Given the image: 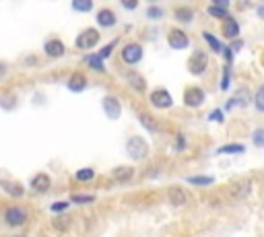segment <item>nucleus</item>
<instances>
[{
  "label": "nucleus",
  "mask_w": 264,
  "mask_h": 237,
  "mask_svg": "<svg viewBox=\"0 0 264 237\" xmlns=\"http://www.w3.org/2000/svg\"><path fill=\"white\" fill-rule=\"evenodd\" d=\"M203 37L207 39V44H209V46H211V48H213L215 52H223V46H221V41H219V39H217V37H215L213 33L205 31V33H203Z\"/></svg>",
  "instance_id": "27"
},
{
  "label": "nucleus",
  "mask_w": 264,
  "mask_h": 237,
  "mask_svg": "<svg viewBox=\"0 0 264 237\" xmlns=\"http://www.w3.org/2000/svg\"><path fill=\"white\" fill-rule=\"evenodd\" d=\"M95 19H97V25L103 27V29H109V27H114L118 23V17H116V13L112 9H99Z\"/></svg>",
  "instance_id": "12"
},
{
  "label": "nucleus",
  "mask_w": 264,
  "mask_h": 237,
  "mask_svg": "<svg viewBox=\"0 0 264 237\" xmlns=\"http://www.w3.org/2000/svg\"><path fill=\"white\" fill-rule=\"evenodd\" d=\"M75 176H77V180H79V182H91V180L95 178V171L87 167V169H79Z\"/></svg>",
  "instance_id": "29"
},
{
  "label": "nucleus",
  "mask_w": 264,
  "mask_h": 237,
  "mask_svg": "<svg viewBox=\"0 0 264 237\" xmlns=\"http://www.w3.org/2000/svg\"><path fill=\"white\" fill-rule=\"evenodd\" d=\"M50 186H52V180H50L48 174H37V176H33V180H31V190H33L35 194H46V192L50 190Z\"/></svg>",
  "instance_id": "13"
},
{
  "label": "nucleus",
  "mask_w": 264,
  "mask_h": 237,
  "mask_svg": "<svg viewBox=\"0 0 264 237\" xmlns=\"http://www.w3.org/2000/svg\"><path fill=\"white\" fill-rule=\"evenodd\" d=\"M43 52H46L50 58H60V56H64L66 46L60 39H50V41H46V46H43Z\"/></svg>",
  "instance_id": "16"
},
{
  "label": "nucleus",
  "mask_w": 264,
  "mask_h": 237,
  "mask_svg": "<svg viewBox=\"0 0 264 237\" xmlns=\"http://www.w3.org/2000/svg\"><path fill=\"white\" fill-rule=\"evenodd\" d=\"M209 120H213V122H215V120H217V122H223L225 118H223V112H221V110H215V112L209 114Z\"/></svg>",
  "instance_id": "38"
},
{
  "label": "nucleus",
  "mask_w": 264,
  "mask_h": 237,
  "mask_svg": "<svg viewBox=\"0 0 264 237\" xmlns=\"http://www.w3.org/2000/svg\"><path fill=\"white\" fill-rule=\"evenodd\" d=\"M225 153H244V144H239V142H233V144H223L221 148H217V155H225Z\"/></svg>",
  "instance_id": "21"
},
{
  "label": "nucleus",
  "mask_w": 264,
  "mask_h": 237,
  "mask_svg": "<svg viewBox=\"0 0 264 237\" xmlns=\"http://www.w3.org/2000/svg\"><path fill=\"white\" fill-rule=\"evenodd\" d=\"M167 44L171 50H186L190 46V37L182 29H169L167 33Z\"/></svg>",
  "instance_id": "7"
},
{
  "label": "nucleus",
  "mask_w": 264,
  "mask_h": 237,
  "mask_svg": "<svg viewBox=\"0 0 264 237\" xmlns=\"http://www.w3.org/2000/svg\"><path fill=\"white\" fill-rule=\"evenodd\" d=\"M73 202L75 204H91V202H95V196H91V194H87V196H83V194H75Z\"/></svg>",
  "instance_id": "33"
},
{
  "label": "nucleus",
  "mask_w": 264,
  "mask_h": 237,
  "mask_svg": "<svg viewBox=\"0 0 264 237\" xmlns=\"http://www.w3.org/2000/svg\"><path fill=\"white\" fill-rule=\"evenodd\" d=\"M175 150H186V136L184 134L175 136Z\"/></svg>",
  "instance_id": "35"
},
{
  "label": "nucleus",
  "mask_w": 264,
  "mask_h": 237,
  "mask_svg": "<svg viewBox=\"0 0 264 237\" xmlns=\"http://www.w3.org/2000/svg\"><path fill=\"white\" fill-rule=\"evenodd\" d=\"M52 225H54L56 231H66V229H69V225H71V219L66 217V214H60V217H56L52 221Z\"/></svg>",
  "instance_id": "26"
},
{
  "label": "nucleus",
  "mask_w": 264,
  "mask_h": 237,
  "mask_svg": "<svg viewBox=\"0 0 264 237\" xmlns=\"http://www.w3.org/2000/svg\"><path fill=\"white\" fill-rule=\"evenodd\" d=\"M112 176H114L116 182L126 184V182H130L132 178H135V167H132V165H120V167H116L112 171Z\"/></svg>",
  "instance_id": "17"
},
{
  "label": "nucleus",
  "mask_w": 264,
  "mask_h": 237,
  "mask_svg": "<svg viewBox=\"0 0 264 237\" xmlns=\"http://www.w3.org/2000/svg\"><path fill=\"white\" fill-rule=\"evenodd\" d=\"M5 223L9 227H23L27 223V210L21 206H9L5 210Z\"/></svg>",
  "instance_id": "5"
},
{
  "label": "nucleus",
  "mask_w": 264,
  "mask_h": 237,
  "mask_svg": "<svg viewBox=\"0 0 264 237\" xmlns=\"http://www.w3.org/2000/svg\"><path fill=\"white\" fill-rule=\"evenodd\" d=\"M205 99H207V95L201 87H188L184 91V105L186 107H201L205 103Z\"/></svg>",
  "instance_id": "11"
},
{
  "label": "nucleus",
  "mask_w": 264,
  "mask_h": 237,
  "mask_svg": "<svg viewBox=\"0 0 264 237\" xmlns=\"http://www.w3.org/2000/svg\"><path fill=\"white\" fill-rule=\"evenodd\" d=\"M250 192H252V182H250V180H248V182H241V184H237V186H235V190H233L235 198H246Z\"/></svg>",
  "instance_id": "23"
},
{
  "label": "nucleus",
  "mask_w": 264,
  "mask_h": 237,
  "mask_svg": "<svg viewBox=\"0 0 264 237\" xmlns=\"http://www.w3.org/2000/svg\"><path fill=\"white\" fill-rule=\"evenodd\" d=\"M207 68H209V56H207L203 50L194 52V54L190 56V60H188V70H190V74L203 76V74L207 72Z\"/></svg>",
  "instance_id": "3"
},
{
  "label": "nucleus",
  "mask_w": 264,
  "mask_h": 237,
  "mask_svg": "<svg viewBox=\"0 0 264 237\" xmlns=\"http://www.w3.org/2000/svg\"><path fill=\"white\" fill-rule=\"evenodd\" d=\"M126 81L130 83V87L137 89L139 93H145V91H147V83H145V78H143L139 72H126Z\"/></svg>",
  "instance_id": "19"
},
{
  "label": "nucleus",
  "mask_w": 264,
  "mask_h": 237,
  "mask_svg": "<svg viewBox=\"0 0 264 237\" xmlns=\"http://www.w3.org/2000/svg\"><path fill=\"white\" fill-rule=\"evenodd\" d=\"M122 7L128 9V11H135V9L139 7V3H137V0H132V3H122Z\"/></svg>",
  "instance_id": "40"
},
{
  "label": "nucleus",
  "mask_w": 264,
  "mask_h": 237,
  "mask_svg": "<svg viewBox=\"0 0 264 237\" xmlns=\"http://www.w3.org/2000/svg\"><path fill=\"white\" fill-rule=\"evenodd\" d=\"M190 194L182 186H169L167 188V200L171 206H186L188 204Z\"/></svg>",
  "instance_id": "10"
},
{
  "label": "nucleus",
  "mask_w": 264,
  "mask_h": 237,
  "mask_svg": "<svg viewBox=\"0 0 264 237\" xmlns=\"http://www.w3.org/2000/svg\"><path fill=\"white\" fill-rule=\"evenodd\" d=\"M66 87H69L73 93H81L87 89V76L83 72H73L69 83H66Z\"/></svg>",
  "instance_id": "14"
},
{
  "label": "nucleus",
  "mask_w": 264,
  "mask_h": 237,
  "mask_svg": "<svg viewBox=\"0 0 264 237\" xmlns=\"http://www.w3.org/2000/svg\"><path fill=\"white\" fill-rule=\"evenodd\" d=\"M126 153L132 161H145L149 157V144L143 136H130L126 140Z\"/></svg>",
  "instance_id": "1"
},
{
  "label": "nucleus",
  "mask_w": 264,
  "mask_h": 237,
  "mask_svg": "<svg viewBox=\"0 0 264 237\" xmlns=\"http://www.w3.org/2000/svg\"><path fill=\"white\" fill-rule=\"evenodd\" d=\"M85 62L89 64V68H93V70H99V72H105L103 60H101L97 54H93V56H87V58H85Z\"/></svg>",
  "instance_id": "25"
},
{
  "label": "nucleus",
  "mask_w": 264,
  "mask_h": 237,
  "mask_svg": "<svg viewBox=\"0 0 264 237\" xmlns=\"http://www.w3.org/2000/svg\"><path fill=\"white\" fill-rule=\"evenodd\" d=\"M254 142H256V146H262V144H264V130H262V128L254 130Z\"/></svg>",
  "instance_id": "36"
},
{
  "label": "nucleus",
  "mask_w": 264,
  "mask_h": 237,
  "mask_svg": "<svg viewBox=\"0 0 264 237\" xmlns=\"http://www.w3.org/2000/svg\"><path fill=\"white\" fill-rule=\"evenodd\" d=\"M207 13H209L211 17H215V19H227V17H229V13H227V11L219 9V7H215V5H211V7L207 9Z\"/></svg>",
  "instance_id": "32"
},
{
  "label": "nucleus",
  "mask_w": 264,
  "mask_h": 237,
  "mask_svg": "<svg viewBox=\"0 0 264 237\" xmlns=\"http://www.w3.org/2000/svg\"><path fill=\"white\" fill-rule=\"evenodd\" d=\"M25 64H37V58H35V56H29V58L25 60Z\"/></svg>",
  "instance_id": "41"
},
{
  "label": "nucleus",
  "mask_w": 264,
  "mask_h": 237,
  "mask_svg": "<svg viewBox=\"0 0 264 237\" xmlns=\"http://www.w3.org/2000/svg\"><path fill=\"white\" fill-rule=\"evenodd\" d=\"M254 105H256V110H258V112H264V87H258V89H256Z\"/></svg>",
  "instance_id": "31"
},
{
  "label": "nucleus",
  "mask_w": 264,
  "mask_h": 237,
  "mask_svg": "<svg viewBox=\"0 0 264 237\" xmlns=\"http://www.w3.org/2000/svg\"><path fill=\"white\" fill-rule=\"evenodd\" d=\"M0 188H3L9 196L13 198H23V194H25V188L17 184V182H11V180H0Z\"/></svg>",
  "instance_id": "15"
},
{
  "label": "nucleus",
  "mask_w": 264,
  "mask_h": 237,
  "mask_svg": "<svg viewBox=\"0 0 264 237\" xmlns=\"http://www.w3.org/2000/svg\"><path fill=\"white\" fill-rule=\"evenodd\" d=\"M147 17L153 19V21H159L161 17H165V9L163 7H157V5H153L147 9Z\"/></svg>",
  "instance_id": "28"
},
{
  "label": "nucleus",
  "mask_w": 264,
  "mask_h": 237,
  "mask_svg": "<svg viewBox=\"0 0 264 237\" xmlns=\"http://www.w3.org/2000/svg\"><path fill=\"white\" fill-rule=\"evenodd\" d=\"M66 208H69V202H54V204L50 206L52 212H64Z\"/></svg>",
  "instance_id": "37"
},
{
  "label": "nucleus",
  "mask_w": 264,
  "mask_h": 237,
  "mask_svg": "<svg viewBox=\"0 0 264 237\" xmlns=\"http://www.w3.org/2000/svg\"><path fill=\"white\" fill-rule=\"evenodd\" d=\"M192 17H194V11H192V9H188V7L175 9V19L182 21V23H192Z\"/></svg>",
  "instance_id": "24"
},
{
  "label": "nucleus",
  "mask_w": 264,
  "mask_h": 237,
  "mask_svg": "<svg viewBox=\"0 0 264 237\" xmlns=\"http://www.w3.org/2000/svg\"><path fill=\"white\" fill-rule=\"evenodd\" d=\"M101 105H103V112H105V116H107L109 120H118V118L122 116V103H120L118 97L105 95L103 101H101Z\"/></svg>",
  "instance_id": "9"
},
{
  "label": "nucleus",
  "mask_w": 264,
  "mask_h": 237,
  "mask_svg": "<svg viewBox=\"0 0 264 237\" xmlns=\"http://www.w3.org/2000/svg\"><path fill=\"white\" fill-rule=\"evenodd\" d=\"M122 60L128 64V66H135L143 60V46L141 44H126L122 48Z\"/></svg>",
  "instance_id": "8"
},
{
  "label": "nucleus",
  "mask_w": 264,
  "mask_h": 237,
  "mask_svg": "<svg viewBox=\"0 0 264 237\" xmlns=\"http://www.w3.org/2000/svg\"><path fill=\"white\" fill-rule=\"evenodd\" d=\"M116 44H118V39H114V41H109V44H107V46H105V48H103V50H101V52H99L97 56H99L101 60H105V58H107L109 54H112V50L116 48Z\"/></svg>",
  "instance_id": "34"
},
{
  "label": "nucleus",
  "mask_w": 264,
  "mask_h": 237,
  "mask_svg": "<svg viewBox=\"0 0 264 237\" xmlns=\"http://www.w3.org/2000/svg\"><path fill=\"white\" fill-rule=\"evenodd\" d=\"M221 89L227 91L229 89V66H225V72H223V83H221Z\"/></svg>",
  "instance_id": "39"
},
{
  "label": "nucleus",
  "mask_w": 264,
  "mask_h": 237,
  "mask_svg": "<svg viewBox=\"0 0 264 237\" xmlns=\"http://www.w3.org/2000/svg\"><path fill=\"white\" fill-rule=\"evenodd\" d=\"M139 120H141V124L147 128L149 132H159V124H157L155 120H153V118H149L147 114L141 112V114H139Z\"/></svg>",
  "instance_id": "22"
},
{
  "label": "nucleus",
  "mask_w": 264,
  "mask_h": 237,
  "mask_svg": "<svg viewBox=\"0 0 264 237\" xmlns=\"http://www.w3.org/2000/svg\"><path fill=\"white\" fill-rule=\"evenodd\" d=\"M99 37H101V33H99L97 29L87 27V29H83V31L77 35L75 46H77L79 50H93V48L99 44Z\"/></svg>",
  "instance_id": "2"
},
{
  "label": "nucleus",
  "mask_w": 264,
  "mask_h": 237,
  "mask_svg": "<svg viewBox=\"0 0 264 237\" xmlns=\"http://www.w3.org/2000/svg\"><path fill=\"white\" fill-rule=\"evenodd\" d=\"M73 9L79 11V13H89V11L93 9V3H91V0H83V3H81V0H75Z\"/></svg>",
  "instance_id": "30"
},
{
  "label": "nucleus",
  "mask_w": 264,
  "mask_h": 237,
  "mask_svg": "<svg viewBox=\"0 0 264 237\" xmlns=\"http://www.w3.org/2000/svg\"><path fill=\"white\" fill-rule=\"evenodd\" d=\"M223 35L229 37V39H235L239 35V23L233 19V17H227L223 21Z\"/></svg>",
  "instance_id": "18"
},
{
  "label": "nucleus",
  "mask_w": 264,
  "mask_h": 237,
  "mask_svg": "<svg viewBox=\"0 0 264 237\" xmlns=\"http://www.w3.org/2000/svg\"><path fill=\"white\" fill-rule=\"evenodd\" d=\"M149 101L153 107H157V110H169V107L173 105V97L167 89H155V91H151L149 93Z\"/></svg>",
  "instance_id": "4"
},
{
  "label": "nucleus",
  "mask_w": 264,
  "mask_h": 237,
  "mask_svg": "<svg viewBox=\"0 0 264 237\" xmlns=\"http://www.w3.org/2000/svg\"><path fill=\"white\" fill-rule=\"evenodd\" d=\"M250 101H252L250 89H248V87H239V89L231 95V99L225 103V110L231 112V110H235V107H246Z\"/></svg>",
  "instance_id": "6"
},
{
  "label": "nucleus",
  "mask_w": 264,
  "mask_h": 237,
  "mask_svg": "<svg viewBox=\"0 0 264 237\" xmlns=\"http://www.w3.org/2000/svg\"><path fill=\"white\" fill-rule=\"evenodd\" d=\"M186 182L192 184V186H201V188H205V186L215 184V178H213V176H190Z\"/></svg>",
  "instance_id": "20"
},
{
  "label": "nucleus",
  "mask_w": 264,
  "mask_h": 237,
  "mask_svg": "<svg viewBox=\"0 0 264 237\" xmlns=\"http://www.w3.org/2000/svg\"><path fill=\"white\" fill-rule=\"evenodd\" d=\"M15 237H25V235H15Z\"/></svg>",
  "instance_id": "42"
}]
</instances>
